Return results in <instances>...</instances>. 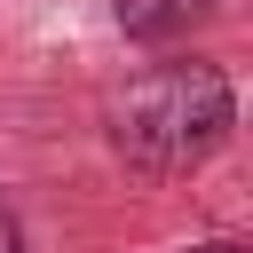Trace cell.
<instances>
[{"mask_svg": "<svg viewBox=\"0 0 253 253\" xmlns=\"http://www.w3.org/2000/svg\"><path fill=\"white\" fill-rule=\"evenodd\" d=\"M0 253H24V245H16V221H8V213H0Z\"/></svg>", "mask_w": 253, "mask_h": 253, "instance_id": "cell-3", "label": "cell"}, {"mask_svg": "<svg viewBox=\"0 0 253 253\" xmlns=\"http://www.w3.org/2000/svg\"><path fill=\"white\" fill-rule=\"evenodd\" d=\"M206 8H213V0H119V24H126L134 40H174V32H190Z\"/></svg>", "mask_w": 253, "mask_h": 253, "instance_id": "cell-2", "label": "cell"}, {"mask_svg": "<svg viewBox=\"0 0 253 253\" xmlns=\"http://www.w3.org/2000/svg\"><path fill=\"white\" fill-rule=\"evenodd\" d=\"M190 253H245V245H229V237H213V245H190Z\"/></svg>", "mask_w": 253, "mask_h": 253, "instance_id": "cell-4", "label": "cell"}, {"mask_svg": "<svg viewBox=\"0 0 253 253\" xmlns=\"http://www.w3.org/2000/svg\"><path fill=\"white\" fill-rule=\"evenodd\" d=\"M119 158L134 174H190L229 134V79L213 63H166L119 103Z\"/></svg>", "mask_w": 253, "mask_h": 253, "instance_id": "cell-1", "label": "cell"}]
</instances>
